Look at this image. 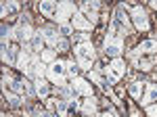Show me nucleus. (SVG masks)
<instances>
[{
  "label": "nucleus",
  "mask_w": 157,
  "mask_h": 117,
  "mask_svg": "<svg viewBox=\"0 0 157 117\" xmlns=\"http://www.w3.org/2000/svg\"><path fill=\"white\" fill-rule=\"evenodd\" d=\"M75 57H78V65L82 69L90 71L94 65V46L90 42H80L75 44Z\"/></svg>",
  "instance_id": "obj_1"
},
{
  "label": "nucleus",
  "mask_w": 157,
  "mask_h": 117,
  "mask_svg": "<svg viewBox=\"0 0 157 117\" xmlns=\"http://www.w3.org/2000/svg\"><path fill=\"white\" fill-rule=\"evenodd\" d=\"M65 75H67V65L63 63V61H55V63H50L48 69H46V77H48L52 84H57V86H67L65 84Z\"/></svg>",
  "instance_id": "obj_2"
},
{
  "label": "nucleus",
  "mask_w": 157,
  "mask_h": 117,
  "mask_svg": "<svg viewBox=\"0 0 157 117\" xmlns=\"http://www.w3.org/2000/svg\"><path fill=\"white\" fill-rule=\"evenodd\" d=\"M105 73H107V82L113 86L115 82H120L121 77H124V73H126V63H124L120 57L113 58V61H111V65H107Z\"/></svg>",
  "instance_id": "obj_3"
},
{
  "label": "nucleus",
  "mask_w": 157,
  "mask_h": 117,
  "mask_svg": "<svg viewBox=\"0 0 157 117\" xmlns=\"http://www.w3.org/2000/svg\"><path fill=\"white\" fill-rule=\"evenodd\" d=\"M130 11H132V21L136 25V29H140V32H147L149 29V17H147V11L143 6H138V4H126Z\"/></svg>",
  "instance_id": "obj_4"
},
{
  "label": "nucleus",
  "mask_w": 157,
  "mask_h": 117,
  "mask_svg": "<svg viewBox=\"0 0 157 117\" xmlns=\"http://www.w3.org/2000/svg\"><path fill=\"white\" fill-rule=\"evenodd\" d=\"M78 13L75 4L73 2H59V9H57V15H55V21L59 25L67 23V19H73V15Z\"/></svg>",
  "instance_id": "obj_5"
},
{
  "label": "nucleus",
  "mask_w": 157,
  "mask_h": 117,
  "mask_svg": "<svg viewBox=\"0 0 157 117\" xmlns=\"http://www.w3.org/2000/svg\"><path fill=\"white\" fill-rule=\"evenodd\" d=\"M69 86H71V90L75 94H82V96H86V98H88V96H92V86H90V82H86L84 77H80V75H78V77H73Z\"/></svg>",
  "instance_id": "obj_6"
},
{
  "label": "nucleus",
  "mask_w": 157,
  "mask_h": 117,
  "mask_svg": "<svg viewBox=\"0 0 157 117\" xmlns=\"http://www.w3.org/2000/svg\"><path fill=\"white\" fill-rule=\"evenodd\" d=\"M113 21L120 25L124 32H128L130 29V17H128V13H126V4H120L117 9H115V13H113Z\"/></svg>",
  "instance_id": "obj_7"
},
{
  "label": "nucleus",
  "mask_w": 157,
  "mask_h": 117,
  "mask_svg": "<svg viewBox=\"0 0 157 117\" xmlns=\"http://www.w3.org/2000/svg\"><path fill=\"white\" fill-rule=\"evenodd\" d=\"M40 32H42V36H44V42H46V44H48V46L52 48V50H55V46H57V42L61 40L59 29H55V27H50V25H48V27H42Z\"/></svg>",
  "instance_id": "obj_8"
},
{
  "label": "nucleus",
  "mask_w": 157,
  "mask_h": 117,
  "mask_svg": "<svg viewBox=\"0 0 157 117\" xmlns=\"http://www.w3.org/2000/svg\"><path fill=\"white\" fill-rule=\"evenodd\" d=\"M71 25H73V29H82V32H90V29H92V23H90V21H88V19H86L84 15H82V13L78 11L75 13V15H73V19H71Z\"/></svg>",
  "instance_id": "obj_9"
},
{
  "label": "nucleus",
  "mask_w": 157,
  "mask_h": 117,
  "mask_svg": "<svg viewBox=\"0 0 157 117\" xmlns=\"http://www.w3.org/2000/svg\"><path fill=\"white\" fill-rule=\"evenodd\" d=\"M136 52H138V55H157V42L153 38L143 40V42L136 46Z\"/></svg>",
  "instance_id": "obj_10"
},
{
  "label": "nucleus",
  "mask_w": 157,
  "mask_h": 117,
  "mask_svg": "<svg viewBox=\"0 0 157 117\" xmlns=\"http://www.w3.org/2000/svg\"><path fill=\"white\" fill-rule=\"evenodd\" d=\"M38 9H40V13H42L44 17H50V19H55V15H57V9H59V2L44 0V2H40V4H38Z\"/></svg>",
  "instance_id": "obj_11"
},
{
  "label": "nucleus",
  "mask_w": 157,
  "mask_h": 117,
  "mask_svg": "<svg viewBox=\"0 0 157 117\" xmlns=\"http://www.w3.org/2000/svg\"><path fill=\"white\" fill-rule=\"evenodd\" d=\"M97 107H98V100L94 96H88L84 103L80 105V111H82L84 115H94V113H97Z\"/></svg>",
  "instance_id": "obj_12"
},
{
  "label": "nucleus",
  "mask_w": 157,
  "mask_h": 117,
  "mask_svg": "<svg viewBox=\"0 0 157 117\" xmlns=\"http://www.w3.org/2000/svg\"><path fill=\"white\" fill-rule=\"evenodd\" d=\"M29 44H32V48H34V52H42V48H44V44H46V42H44V36H42V32H36V34H34V38H32V40H29Z\"/></svg>",
  "instance_id": "obj_13"
},
{
  "label": "nucleus",
  "mask_w": 157,
  "mask_h": 117,
  "mask_svg": "<svg viewBox=\"0 0 157 117\" xmlns=\"http://www.w3.org/2000/svg\"><path fill=\"white\" fill-rule=\"evenodd\" d=\"M153 103H157V86H147V94L143 96V105L149 107Z\"/></svg>",
  "instance_id": "obj_14"
},
{
  "label": "nucleus",
  "mask_w": 157,
  "mask_h": 117,
  "mask_svg": "<svg viewBox=\"0 0 157 117\" xmlns=\"http://www.w3.org/2000/svg\"><path fill=\"white\" fill-rule=\"evenodd\" d=\"M80 13H82V15H84L86 19H88L90 23L94 25V21H97V11H94V9H92V6H90L88 2H84V4L80 6Z\"/></svg>",
  "instance_id": "obj_15"
},
{
  "label": "nucleus",
  "mask_w": 157,
  "mask_h": 117,
  "mask_svg": "<svg viewBox=\"0 0 157 117\" xmlns=\"http://www.w3.org/2000/svg\"><path fill=\"white\" fill-rule=\"evenodd\" d=\"M145 86H147V84H143V82H132L130 86H128V92H130L132 98H140V96H143V90H145Z\"/></svg>",
  "instance_id": "obj_16"
},
{
  "label": "nucleus",
  "mask_w": 157,
  "mask_h": 117,
  "mask_svg": "<svg viewBox=\"0 0 157 117\" xmlns=\"http://www.w3.org/2000/svg\"><path fill=\"white\" fill-rule=\"evenodd\" d=\"M2 94H4V98L9 100V105H11V107H19V105H21V96H19V94H15L13 90L4 88V90H2Z\"/></svg>",
  "instance_id": "obj_17"
},
{
  "label": "nucleus",
  "mask_w": 157,
  "mask_h": 117,
  "mask_svg": "<svg viewBox=\"0 0 157 117\" xmlns=\"http://www.w3.org/2000/svg\"><path fill=\"white\" fill-rule=\"evenodd\" d=\"M21 11V4L19 2H4L2 4V17H9L13 13H19Z\"/></svg>",
  "instance_id": "obj_18"
},
{
  "label": "nucleus",
  "mask_w": 157,
  "mask_h": 117,
  "mask_svg": "<svg viewBox=\"0 0 157 117\" xmlns=\"http://www.w3.org/2000/svg\"><path fill=\"white\" fill-rule=\"evenodd\" d=\"M34 84H36V94L40 98H46L50 94V86L44 82V80H38V82H34Z\"/></svg>",
  "instance_id": "obj_19"
},
{
  "label": "nucleus",
  "mask_w": 157,
  "mask_h": 117,
  "mask_svg": "<svg viewBox=\"0 0 157 117\" xmlns=\"http://www.w3.org/2000/svg\"><path fill=\"white\" fill-rule=\"evenodd\" d=\"M40 61H42V63H55V61H57V52H55V50H52V48H46V50H42V55H40Z\"/></svg>",
  "instance_id": "obj_20"
},
{
  "label": "nucleus",
  "mask_w": 157,
  "mask_h": 117,
  "mask_svg": "<svg viewBox=\"0 0 157 117\" xmlns=\"http://www.w3.org/2000/svg\"><path fill=\"white\" fill-rule=\"evenodd\" d=\"M65 65H67V75H69L71 80H73V77H78V73H80V69H78V65H75L73 61H67Z\"/></svg>",
  "instance_id": "obj_21"
},
{
  "label": "nucleus",
  "mask_w": 157,
  "mask_h": 117,
  "mask_svg": "<svg viewBox=\"0 0 157 117\" xmlns=\"http://www.w3.org/2000/svg\"><path fill=\"white\" fill-rule=\"evenodd\" d=\"M71 32H73V25H71V23H63V25H59V36H61V38H67V36H71Z\"/></svg>",
  "instance_id": "obj_22"
},
{
  "label": "nucleus",
  "mask_w": 157,
  "mask_h": 117,
  "mask_svg": "<svg viewBox=\"0 0 157 117\" xmlns=\"http://www.w3.org/2000/svg\"><path fill=\"white\" fill-rule=\"evenodd\" d=\"M67 46H69V42H67L65 38H61L59 42H57V46H55V50H59V52H65V50H67Z\"/></svg>",
  "instance_id": "obj_23"
},
{
  "label": "nucleus",
  "mask_w": 157,
  "mask_h": 117,
  "mask_svg": "<svg viewBox=\"0 0 157 117\" xmlns=\"http://www.w3.org/2000/svg\"><path fill=\"white\" fill-rule=\"evenodd\" d=\"M147 115L149 117H157V103H153V105L147 107Z\"/></svg>",
  "instance_id": "obj_24"
},
{
  "label": "nucleus",
  "mask_w": 157,
  "mask_h": 117,
  "mask_svg": "<svg viewBox=\"0 0 157 117\" xmlns=\"http://www.w3.org/2000/svg\"><path fill=\"white\" fill-rule=\"evenodd\" d=\"M101 117H117V115H115V111H111V109H109L107 113H103Z\"/></svg>",
  "instance_id": "obj_25"
},
{
  "label": "nucleus",
  "mask_w": 157,
  "mask_h": 117,
  "mask_svg": "<svg viewBox=\"0 0 157 117\" xmlns=\"http://www.w3.org/2000/svg\"><path fill=\"white\" fill-rule=\"evenodd\" d=\"M132 117H140V115H138V113H136V111H132Z\"/></svg>",
  "instance_id": "obj_26"
},
{
  "label": "nucleus",
  "mask_w": 157,
  "mask_h": 117,
  "mask_svg": "<svg viewBox=\"0 0 157 117\" xmlns=\"http://www.w3.org/2000/svg\"><path fill=\"white\" fill-rule=\"evenodd\" d=\"M2 117H11V115H6V113H2Z\"/></svg>",
  "instance_id": "obj_27"
}]
</instances>
